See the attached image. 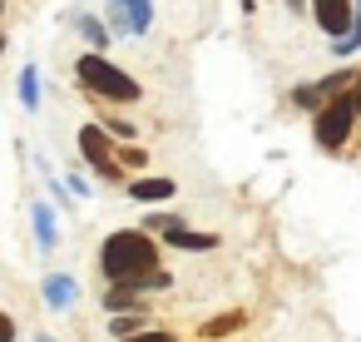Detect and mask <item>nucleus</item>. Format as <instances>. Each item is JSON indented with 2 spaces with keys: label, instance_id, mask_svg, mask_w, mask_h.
Listing matches in <instances>:
<instances>
[{
  "label": "nucleus",
  "instance_id": "nucleus-9",
  "mask_svg": "<svg viewBox=\"0 0 361 342\" xmlns=\"http://www.w3.org/2000/svg\"><path fill=\"white\" fill-rule=\"evenodd\" d=\"M164 243H169V248H183V253H208V248H218V233H198V228L178 223V228L164 233Z\"/></svg>",
  "mask_w": 361,
  "mask_h": 342
},
{
  "label": "nucleus",
  "instance_id": "nucleus-2",
  "mask_svg": "<svg viewBox=\"0 0 361 342\" xmlns=\"http://www.w3.org/2000/svg\"><path fill=\"white\" fill-rule=\"evenodd\" d=\"M75 80H80L90 95H99V100H114V105H139V100H144V85H139L129 70L109 65L99 50H85V55L75 60Z\"/></svg>",
  "mask_w": 361,
  "mask_h": 342
},
{
  "label": "nucleus",
  "instance_id": "nucleus-19",
  "mask_svg": "<svg viewBox=\"0 0 361 342\" xmlns=\"http://www.w3.org/2000/svg\"><path fill=\"white\" fill-rule=\"evenodd\" d=\"M292 105L307 110V114H317V110H322V90H317V80H312V85H297V90H292Z\"/></svg>",
  "mask_w": 361,
  "mask_h": 342
},
{
  "label": "nucleus",
  "instance_id": "nucleus-28",
  "mask_svg": "<svg viewBox=\"0 0 361 342\" xmlns=\"http://www.w3.org/2000/svg\"><path fill=\"white\" fill-rule=\"evenodd\" d=\"M35 342H55V337H50V332H35Z\"/></svg>",
  "mask_w": 361,
  "mask_h": 342
},
{
  "label": "nucleus",
  "instance_id": "nucleus-30",
  "mask_svg": "<svg viewBox=\"0 0 361 342\" xmlns=\"http://www.w3.org/2000/svg\"><path fill=\"white\" fill-rule=\"evenodd\" d=\"M0 11H6V0H0Z\"/></svg>",
  "mask_w": 361,
  "mask_h": 342
},
{
  "label": "nucleus",
  "instance_id": "nucleus-16",
  "mask_svg": "<svg viewBox=\"0 0 361 342\" xmlns=\"http://www.w3.org/2000/svg\"><path fill=\"white\" fill-rule=\"evenodd\" d=\"M144 327V312H109V337L114 342H124L129 332H139Z\"/></svg>",
  "mask_w": 361,
  "mask_h": 342
},
{
  "label": "nucleus",
  "instance_id": "nucleus-22",
  "mask_svg": "<svg viewBox=\"0 0 361 342\" xmlns=\"http://www.w3.org/2000/svg\"><path fill=\"white\" fill-rule=\"evenodd\" d=\"M65 189H70L75 199H90V194H94V184H90V179H85L80 169H70V174H65Z\"/></svg>",
  "mask_w": 361,
  "mask_h": 342
},
{
  "label": "nucleus",
  "instance_id": "nucleus-17",
  "mask_svg": "<svg viewBox=\"0 0 361 342\" xmlns=\"http://www.w3.org/2000/svg\"><path fill=\"white\" fill-rule=\"evenodd\" d=\"M247 317L233 307V312H223V317H213V322H203V337H228V332H238Z\"/></svg>",
  "mask_w": 361,
  "mask_h": 342
},
{
  "label": "nucleus",
  "instance_id": "nucleus-4",
  "mask_svg": "<svg viewBox=\"0 0 361 342\" xmlns=\"http://www.w3.org/2000/svg\"><path fill=\"white\" fill-rule=\"evenodd\" d=\"M80 159H85L104 184L124 179V169H119V159H114V139H109L104 124H80Z\"/></svg>",
  "mask_w": 361,
  "mask_h": 342
},
{
  "label": "nucleus",
  "instance_id": "nucleus-1",
  "mask_svg": "<svg viewBox=\"0 0 361 342\" xmlns=\"http://www.w3.org/2000/svg\"><path fill=\"white\" fill-rule=\"evenodd\" d=\"M159 268V238L149 228H119L99 243V273L109 283H124V278H139Z\"/></svg>",
  "mask_w": 361,
  "mask_h": 342
},
{
  "label": "nucleus",
  "instance_id": "nucleus-7",
  "mask_svg": "<svg viewBox=\"0 0 361 342\" xmlns=\"http://www.w3.org/2000/svg\"><path fill=\"white\" fill-rule=\"evenodd\" d=\"M173 194H178V184L169 174H144V179L129 184V199H139V204H169Z\"/></svg>",
  "mask_w": 361,
  "mask_h": 342
},
{
  "label": "nucleus",
  "instance_id": "nucleus-23",
  "mask_svg": "<svg viewBox=\"0 0 361 342\" xmlns=\"http://www.w3.org/2000/svg\"><path fill=\"white\" fill-rule=\"evenodd\" d=\"M124 342H178L173 332H164V327H139V332H129Z\"/></svg>",
  "mask_w": 361,
  "mask_h": 342
},
{
  "label": "nucleus",
  "instance_id": "nucleus-14",
  "mask_svg": "<svg viewBox=\"0 0 361 342\" xmlns=\"http://www.w3.org/2000/svg\"><path fill=\"white\" fill-rule=\"evenodd\" d=\"M119 6L129 11L134 35H149V30H154V0H119Z\"/></svg>",
  "mask_w": 361,
  "mask_h": 342
},
{
  "label": "nucleus",
  "instance_id": "nucleus-20",
  "mask_svg": "<svg viewBox=\"0 0 361 342\" xmlns=\"http://www.w3.org/2000/svg\"><path fill=\"white\" fill-rule=\"evenodd\" d=\"M178 223H183V218H173V213H159V208H154V213H149L139 228H149L154 238H164V233H169V228H178Z\"/></svg>",
  "mask_w": 361,
  "mask_h": 342
},
{
  "label": "nucleus",
  "instance_id": "nucleus-24",
  "mask_svg": "<svg viewBox=\"0 0 361 342\" xmlns=\"http://www.w3.org/2000/svg\"><path fill=\"white\" fill-rule=\"evenodd\" d=\"M0 342H16V317L0 312Z\"/></svg>",
  "mask_w": 361,
  "mask_h": 342
},
{
  "label": "nucleus",
  "instance_id": "nucleus-12",
  "mask_svg": "<svg viewBox=\"0 0 361 342\" xmlns=\"http://www.w3.org/2000/svg\"><path fill=\"white\" fill-rule=\"evenodd\" d=\"M356 50H361V0H351V30L331 40V55L336 60H351Z\"/></svg>",
  "mask_w": 361,
  "mask_h": 342
},
{
  "label": "nucleus",
  "instance_id": "nucleus-27",
  "mask_svg": "<svg viewBox=\"0 0 361 342\" xmlns=\"http://www.w3.org/2000/svg\"><path fill=\"white\" fill-rule=\"evenodd\" d=\"M238 6H243V11H247V16H252V11H257V0H238Z\"/></svg>",
  "mask_w": 361,
  "mask_h": 342
},
{
  "label": "nucleus",
  "instance_id": "nucleus-29",
  "mask_svg": "<svg viewBox=\"0 0 361 342\" xmlns=\"http://www.w3.org/2000/svg\"><path fill=\"white\" fill-rule=\"evenodd\" d=\"M6 45H11V40H6V30H0V55H6Z\"/></svg>",
  "mask_w": 361,
  "mask_h": 342
},
{
  "label": "nucleus",
  "instance_id": "nucleus-3",
  "mask_svg": "<svg viewBox=\"0 0 361 342\" xmlns=\"http://www.w3.org/2000/svg\"><path fill=\"white\" fill-rule=\"evenodd\" d=\"M351 129H356V105H351V90H341V95L322 100V110H317V119H312V139H317V149H326V154L346 149Z\"/></svg>",
  "mask_w": 361,
  "mask_h": 342
},
{
  "label": "nucleus",
  "instance_id": "nucleus-25",
  "mask_svg": "<svg viewBox=\"0 0 361 342\" xmlns=\"http://www.w3.org/2000/svg\"><path fill=\"white\" fill-rule=\"evenodd\" d=\"M351 105H356V119H361V75H356V85H351Z\"/></svg>",
  "mask_w": 361,
  "mask_h": 342
},
{
  "label": "nucleus",
  "instance_id": "nucleus-10",
  "mask_svg": "<svg viewBox=\"0 0 361 342\" xmlns=\"http://www.w3.org/2000/svg\"><path fill=\"white\" fill-rule=\"evenodd\" d=\"M104 307H109V312H149V297H144V293H134L129 283H109Z\"/></svg>",
  "mask_w": 361,
  "mask_h": 342
},
{
  "label": "nucleus",
  "instance_id": "nucleus-18",
  "mask_svg": "<svg viewBox=\"0 0 361 342\" xmlns=\"http://www.w3.org/2000/svg\"><path fill=\"white\" fill-rule=\"evenodd\" d=\"M114 159H119V169H144L149 164V149H139L134 139H124V149L114 144Z\"/></svg>",
  "mask_w": 361,
  "mask_h": 342
},
{
  "label": "nucleus",
  "instance_id": "nucleus-8",
  "mask_svg": "<svg viewBox=\"0 0 361 342\" xmlns=\"http://www.w3.org/2000/svg\"><path fill=\"white\" fill-rule=\"evenodd\" d=\"M30 228H35V243H40V253L50 258V253L60 248V228H55V208H50L45 199H35V208H30Z\"/></svg>",
  "mask_w": 361,
  "mask_h": 342
},
{
  "label": "nucleus",
  "instance_id": "nucleus-6",
  "mask_svg": "<svg viewBox=\"0 0 361 342\" xmlns=\"http://www.w3.org/2000/svg\"><path fill=\"white\" fill-rule=\"evenodd\" d=\"M307 11H312V20H317V30L326 40L351 30V0H307Z\"/></svg>",
  "mask_w": 361,
  "mask_h": 342
},
{
  "label": "nucleus",
  "instance_id": "nucleus-21",
  "mask_svg": "<svg viewBox=\"0 0 361 342\" xmlns=\"http://www.w3.org/2000/svg\"><path fill=\"white\" fill-rule=\"evenodd\" d=\"M99 124L109 129V139H114V144H119V139H134V124H129V119H119V114H104Z\"/></svg>",
  "mask_w": 361,
  "mask_h": 342
},
{
  "label": "nucleus",
  "instance_id": "nucleus-5",
  "mask_svg": "<svg viewBox=\"0 0 361 342\" xmlns=\"http://www.w3.org/2000/svg\"><path fill=\"white\" fill-rule=\"evenodd\" d=\"M40 297H45L50 312H70V307L80 302V278L65 273V268H50V273L40 278Z\"/></svg>",
  "mask_w": 361,
  "mask_h": 342
},
{
  "label": "nucleus",
  "instance_id": "nucleus-15",
  "mask_svg": "<svg viewBox=\"0 0 361 342\" xmlns=\"http://www.w3.org/2000/svg\"><path fill=\"white\" fill-rule=\"evenodd\" d=\"M356 85V70H331V75H322L317 80V90H322V100H331V95H341V90H351Z\"/></svg>",
  "mask_w": 361,
  "mask_h": 342
},
{
  "label": "nucleus",
  "instance_id": "nucleus-31",
  "mask_svg": "<svg viewBox=\"0 0 361 342\" xmlns=\"http://www.w3.org/2000/svg\"><path fill=\"white\" fill-rule=\"evenodd\" d=\"M213 342H223V337H213Z\"/></svg>",
  "mask_w": 361,
  "mask_h": 342
},
{
  "label": "nucleus",
  "instance_id": "nucleus-26",
  "mask_svg": "<svg viewBox=\"0 0 361 342\" xmlns=\"http://www.w3.org/2000/svg\"><path fill=\"white\" fill-rule=\"evenodd\" d=\"M282 6H287L292 16H302V11H307V0H282Z\"/></svg>",
  "mask_w": 361,
  "mask_h": 342
},
{
  "label": "nucleus",
  "instance_id": "nucleus-11",
  "mask_svg": "<svg viewBox=\"0 0 361 342\" xmlns=\"http://www.w3.org/2000/svg\"><path fill=\"white\" fill-rule=\"evenodd\" d=\"M75 25H80V35H85V45H90V50H99V55L109 50V40H114V30H109V25H104L99 16H90V11H80V16H75Z\"/></svg>",
  "mask_w": 361,
  "mask_h": 342
},
{
  "label": "nucleus",
  "instance_id": "nucleus-13",
  "mask_svg": "<svg viewBox=\"0 0 361 342\" xmlns=\"http://www.w3.org/2000/svg\"><path fill=\"white\" fill-rule=\"evenodd\" d=\"M20 105H25V114H40V70L35 65L20 70Z\"/></svg>",
  "mask_w": 361,
  "mask_h": 342
}]
</instances>
